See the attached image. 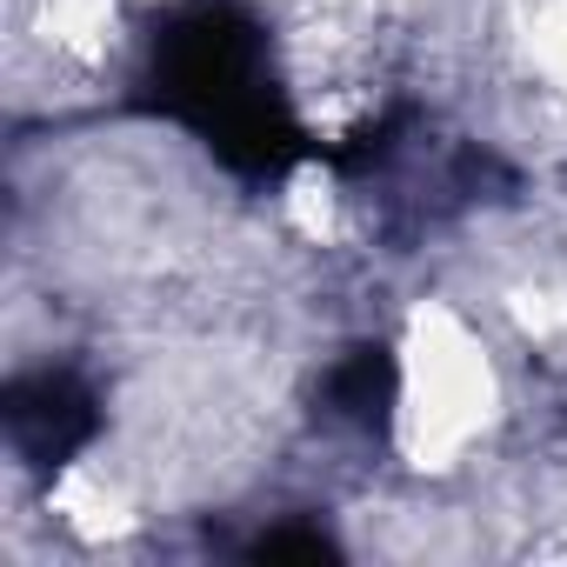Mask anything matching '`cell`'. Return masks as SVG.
I'll list each match as a JSON object with an SVG mask.
<instances>
[{
  "instance_id": "2",
  "label": "cell",
  "mask_w": 567,
  "mask_h": 567,
  "mask_svg": "<svg viewBox=\"0 0 567 567\" xmlns=\"http://www.w3.org/2000/svg\"><path fill=\"white\" fill-rule=\"evenodd\" d=\"M8 434H14V454L34 461V467H68L74 454L94 447L101 434V401L81 374L68 368H41L28 381L8 388Z\"/></svg>"
},
{
  "instance_id": "1",
  "label": "cell",
  "mask_w": 567,
  "mask_h": 567,
  "mask_svg": "<svg viewBox=\"0 0 567 567\" xmlns=\"http://www.w3.org/2000/svg\"><path fill=\"white\" fill-rule=\"evenodd\" d=\"M147 101L167 121L194 127L234 174L274 181L301 154H315V141L301 134L267 74V34L234 0H187L161 21Z\"/></svg>"
}]
</instances>
